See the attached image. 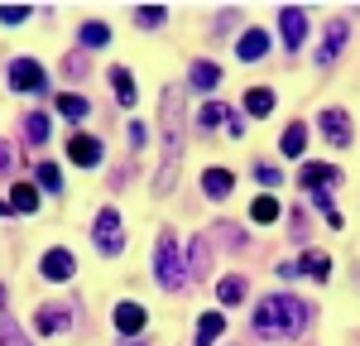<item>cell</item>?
<instances>
[{
	"instance_id": "obj_1",
	"label": "cell",
	"mask_w": 360,
	"mask_h": 346,
	"mask_svg": "<svg viewBox=\"0 0 360 346\" xmlns=\"http://www.w3.org/2000/svg\"><path fill=\"white\" fill-rule=\"evenodd\" d=\"M307 327V303L293 293H269L259 308H255V337L278 342V337H298Z\"/></svg>"
},
{
	"instance_id": "obj_2",
	"label": "cell",
	"mask_w": 360,
	"mask_h": 346,
	"mask_svg": "<svg viewBox=\"0 0 360 346\" xmlns=\"http://www.w3.org/2000/svg\"><path fill=\"white\" fill-rule=\"evenodd\" d=\"M178 159H183V91L168 86V91H164V178L154 183L159 193L173 188V178H178Z\"/></svg>"
},
{
	"instance_id": "obj_3",
	"label": "cell",
	"mask_w": 360,
	"mask_h": 346,
	"mask_svg": "<svg viewBox=\"0 0 360 346\" xmlns=\"http://www.w3.org/2000/svg\"><path fill=\"white\" fill-rule=\"evenodd\" d=\"M154 279L164 288H183L188 284V269H183V250L173 245V236L159 241V250H154Z\"/></svg>"
},
{
	"instance_id": "obj_4",
	"label": "cell",
	"mask_w": 360,
	"mask_h": 346,
	"mask_svg": "<svg viewBox=\"0 0 360 346\" xmlns=\"http://www.w3.org/2000/svg\"><path fill=\"white\" fill-rule=\"evenodd\" d=\"M91 241H96L101 255H120V250H125V231H120V212H115V207H101V212H96Z\"/></svg>"
},
{
	"instance_id": "obj_5",
	"label": "cell",
	"mask_w": 360,
	"mask_h": 346,
	"mask_svg": "<svg viewBox=\"0 0 360 346\" xmlns=\"http://www.w3.org/2000/svg\"><path fill=\"white\" fill-rule=\"evenodd\" d=\"M10 86H15V91H44L49 77H44V68H39L34 58H15V63H10Z\"/></svg>"
},
{
	"instance_id": "obj_6",
	"label": "cell",
	"mask_w": 360,
	"mask_h": 346,
	"mask_svg": "<svg viewBox=\"0 0 360 346\" xmlns=\"http://www.w3.org/2000/svg\"><path fill=\"white\" fill-rule=\"evenodd\" d=\"M278 34H283V49H298L307 34V15L298 10V5H283L278 10Z\"/></svg>"
},
{
	"instance_id": "obj_7",
	"label": "cell",
	"mask_w": 360,
	"mask_h": 346,
	"mask_svg": "<svg viewBox=\"0 0 360 346\" xmlns=\"http://www.w3.org/2000/svg\"><path fill=\"white\" fill-rule=\"evenodd\" d=\"M34 322H39V332H44V337H53V332H68V327H72V308H68V303H44Z\"/></svg>"
},
{
	"instance_id": "obj_8",
	"label": "cell",
	"mask_w": 360,
	"mask_h": 346,
	"mask_svg": "<svg viewBox=\"0 0 360 346\" xmlns=\"http://www.w3.org/2000/svg\"><path fill=\"white\" fill-rule=\"evenodd\" d=\"M317 125H322V135H327L336 149L351 144V115H346V111H322V115H317Z\"/></svg>"
},
{
	"instance_id": "obj_9",
	"label": "cell",
	"mask_w": 360,
	"mask_h": 346,
	"mask_svg": "<svg viewBox=\"0 0 360 346\" xmlns=\"http://www.w3.org/2000/svg\"><path fill=\"white\" fill-rule=\"evenodd\" d=\"M351 39V25L346 20H327V34H322V49H317V63H336L341 44Z\"/></svg>"
},
{
	"instance_id": "obj_10",
	"label": "cell",
	"mask_w": 360,
	"mask_h": 346,
	"mask_svg": "<svg viewBox=\"0 0 360 346\" xmlns=\"http://www.w3.org/2000/svg\"><path fill=\"white\" fill-rule=\"evenodd\" d=\"M236 53H240V63H259V58L269 53V34L264 29H245L236 39Z\"/></svg>"
},
{
	"instance_id": "obj_11",
	"label": "cell",
	"mask_w": 360,
	"mask_h": 346,
	"mask_svg": "<svg viewBox=\"0 0 360 346\" xmlns=\"http://www.w3.org/2000/svg\"><path fill=\"white\" fill-rule=\"evenodd\" d=\"M68 154H72V164L91 169V164H101V140L96 135H72L68 140Z\"/></svg>"
},
{
	"instance_id": "obj_12",
	"label": "cell",
	"mask_w": 360,
	"mask_h": 346,
	"mask_svg": "<svg viewBox=\"0 0 360 346\" xmlns=\"http://www.w3.org/2000/svg\"><path fill=\"white\" fill-rule=\"evenodd\" d=\"M303 188L307 193H317V188H332V183H341V169H332V164H303Z\"/></svg>"
},
{
	"instance_id": "obj_13",
	"label": "cell",
	"mask_w": 360,
	"mask_h": 346,
	"mask_svg": "<svg viewBox=\"0 0 360 346\" xmlns=\"http://www.w3.org/2000/svg\"><path fill=\"white\" fill-rule=\"evenodd\" d=\"M39 269H44V279H72L77 260L68 255V250H49V255L39 260Z\"/></svg>"
},
{
	"instance_id": "obj_14",
	"label": "cell",
	"mask_w": 360,
	"mask_h": 346,
	"mask_svg": "<svg viewBox=\"0 0 360 346\" xmlns=\"http://www.w3.org/2000/svg\"><path fill=\"white\" fill-rule=\"evenodd\" d=\"M231 188H236V178H231V169H207L202 173V193H207V198H231Z\"/></svg>"
},
{
	"instance_id": "obj_15",
	"label": "cell",
	"mask_w": 360,
	"mask_h": 346,
	"mask_svg": "<svg viewBox=\"0 0 360 346\" xmlns=\"http://www.w3.org/2000/svg\"><path fill=\"white\" fill-rule=\"evenodd\" d=\"M115 332H125V337L144 332V308L139 303H115Z\"/></svg>"
},
{
	"instance_id": "obj_16",
	"label": "cell",
	"mask_w": 360,
	"mask_h": 346,
	"mask_svg": "<svg viewBox=\"0 0 360 346\" xmlns=\"http://www.w3.org/2000/svg\"><path fill=\"white\" fill-rule=\"evenodd\" d=\"M221 327H226L221 313H202V317H197V332H193V346H217Z\"/></svg>"
},
{
	"instance_id": "obj_17",
	"label": "cell",
	"mask_w": 360,
	"mask_h": 346,
	"mask_svg": "<svg viewBox=\"0 0 360 346\" xmlns=\"http://www.w3.org/2000/svg\"><path fill=\"white\" fill-rule=\"evenodd\" d=\"M298 269H303L307 279H317V284H327V274H332V260L317 255V250H307L303 260H298Z\"/></svg>"
},
{
	"instance_id": "obj_18",
	"label": "cell",
	"mask_w": 360,
	"mask_h": 346,
	"mask_svg": "<svg viewBox=\"0 0 360 346\" xmlns=\"http://www.w3.org/2000/svg\"><path fill=\"white\" fill-rule=\"evenodd\" d=\"M278 144H283V154H288V159H298V154L307 149V125H298V120H293V125L278 135Z\"/></svg>"
},
{
	"instance_id": "obj_19",
	"label": "cell",
	"mask_w": 360,
	"mask_h": 346,
	"mask_svg": "<svg viewBox=\"0 0 360 346\" xmlns=\"http://www.w3.org/2000/svg\"><path fill=\"white\" fill-rule=\"evenodd\" d=\"M207 269H212V241H207V236H197V241H193V269H188V279H202Z\"/></svg>"
},
{
	"instance_id": "obj_20",
	"label": "cell",
	"mask_w": 360,
	"mask_h": 346,
	"mask_svg": "<svg viewBox=\"0 0 360 346\" xmlns=\"http://www.w3.org/2000/svg\"><path fill=\"white\" fill-rule=\"evenodd\" d=\"M245 111L250 115H269L274 111V91H269V86H250L245 91Z\"/></svg>"
},
{
	"instance_id": "obj_21",
	"label": "cell",
	"mask_w": 360,
	"mask_h": 346,
	"mask_svg": "<svg viewBox=\"0 0 360 346\" xmlns=\"http://www.w3.org/2000/svg\"><path fill=\"white\" fill-rule=\"evenodd\" d=\"M217 82H221V68H217V63H193V86L197 91H212Z\"/></svg>"
},
{
	"instance_id": "obj_22",
	"label": "cell",
	"mask_w": 360,
	"mask_h": 346,
	"mask_svg": "<svg viewBox=\"0 0 360 346\" xmlns=\"http://www.w3.org/2000/svg\"><path fill=\"white\" fill-rule=\"evenodd\" d=\"M111 86H115V96H120L125 106H135V77H130L125 68H111Z\"/></svg>"
},
{
	"instance_id": "obj_23",
	"label": "cell",
	"mask_w": 360,
	"mask_h": 346,
	"mask_svg": "<svg viewBox=\"0 0 360 346\" xmlns=\"http://www.w3.org/2000/svg\"><path fill=\"white\" fill-rule=\"evenodd\" d=\"M58 111L68 115V120H82V115L91 111V101H86V96H77V91H68V96H58Z\"/></svg>"
},
{
	"instance_id": "obj_24",
	"label": "cell",
	"mask_w": 360,
	"mask_h": 346,
	"mask_svg": "<svg viewBox=\"0 0 360 346\" xmlns=\"http://www.w3.org/2000/svg\"><path fill=\"white\" fill-rule=\"evenodd\" d=\"M10 207H20V212H34V207H39V193H34L29 183H15V188H10Z\"/></svg>"
},
{
	"instance_id": "obj_25",
	"label": "cell",
	"mask_w": 360,
	"mask_h": 346,
	"mask_svg": "<svg viewBox=\"0 0 360 346\" xmlns=\"http://www.w3.org/2000/svg\"><path fill=\"white\" fill-rule=\"evenodd\" d=\"M25 140L29 144H44V140H49V115H39V111L29 115V120H25Z\"/></svg>"
},
{
	"instance_id": "obj_26",
	"label": "cell",
	"mask_w": 360,
	"mask_h": 346,
	"mask_svg": "<svg viewBox=\"0 0 360 346\" xmlns=\"http://www.w3.org/2000/svg\"><path fill=\"white\" fill-rule=\"evenodd\" d=\"M250 217H255L259 226H269V222L278 217V202H274V198H255V207H250Z\"/></svg>"
},
{
	"instance_id": "obj_27",
	"label": "cell",
	"mask_w": 360,
	"mask_h": 346,
	"mask_svg": "<svg viewBox=\"0 0 360 346\" xmlns=\"http://www.w3.org/2000/svg\"><path fill=\"white\" fill-rule=\"evenodd\" d=\"M106 39H111V29H106V25H96V20H86V25H82V44H86V49H101Z\"/></svg>"
},
{
	"instance_id": "obj_28",
	"label": "cell",
	"mask_w": 360,
	"mask_h": 346,
	"mask_svg": "<svg viewBox=\"0 0 360 346\" xmlns=\"http://www.w3.org/2000/svg\"><path fill=\"white\" fill-rule=\"evenodd\" d=\"M217 293H221V303L231 308V303H240V298H245V279H236V274H231V279H221Z\"/></svg>"
},
{
	"instance_id": "obj_29",
	"label": "cell",
	"mask_w": 360,
	"mask_h": 346,
	"mask_svg": "<svg viewBox=\"0 0 360 346\" xmlns=\"http://www.w3.org/2000/svg\"><path fill=\"white\" fill-rule=\"evenodd\" d=\"M39 188H49V193H63V173H58V164H39Z\"/></svg>"
},
{
	"instance_id": "obj_30",
	"label": "cell",
	"mask_w": 360,
	"mask_h": 346,
	"mask_svg": "<svg viewBox=\"0 0 360 346\" xmlns=\"http://www.w3.org/2000/svg\"><path fill=\"white\" fill-rule=\"evenodd\" d=\"M135 20H139L144 29H154L159 20H168V10H164V5H139V10H135Z\"/></svg>"
},
{
	"instance_id": "obj_31",
	"label": "cell",
	"mask_w": 360,
	"mask_h": 346,
	"mask_svg": "<svg viewBox=\"0 0 360 346\" xmlns=\"http://www.w3.org/2000/svg\"><path fill=\"white\" fill-rule=\"evenodd\" d=\"M217 120H226V111H221V106H217V101H207V106L197 111V125H202V130H212Z\"/></svg>"
},
{
	"instance_id": "obj_32",
	"label": "cell",
	"mask_w": 360,
	"mask_h": 346,
	"mask_svg": "<svg viewBox=\"0 0 360 346\" xmlns=\"http://www.w3.org/2000/svg\"><path fill=\"white\" fill-rule=\"evenodd\" d=\"M0 20H5V25H25L29 5H0Z\"/></svg>"
},
{
	"instance_id": "obj_33",
	"label": "cell",
	"mask_w": 360,
	"mask_h": 346,
	"mask_svg": "<svg viewBox=\"0 0 360 346\" xmlns=\"http://www.w3.org/2000/svg\"><path fill=\"white\" fill-rule=\"evenodd\" d=\"M255 178H259L264 188H278V183H283V173H278L274 164H259V169H255Z\"/></svg>"
},
{
	"instance_id": "obj_34",
	"label": "cell",
	"mask_w": 360,
	"mask_h": 346,
	"mask_svg": "<svg viewBox=\"0 0 360 346\" xmlns=\"http://www.w3.org/2000/svg\"><path fill=\"white\" fill-rule=\"evenodd\" d=\"M0 346H34V342H29V337H20V332L5 322V327H0Z\"/></svg>"
},
{
	"instance_id": "obj_35",
	"label": "cell",
	"mask_w": 360,
	"mask_h": 346,
	"mask_svg": "<svg viewBox=\"0 0 360 346\" xmlns=\"http://www.w3.org/2000/svg\"><path fill=\"white\" fill-rule=\"evenodd\" d=\"M144 135H149V130H144L139 120H130V130H125V144H130V149H139V144H144Z\"/></svg>"
},
{
	"instance_id": "obj_36",
	"label": "cell",
	"mask_w": 360,
	"mask_h": 346,
	"mask_svg": "<svg viewBox=\"0 0 360 346\" xmlns=\"http://www.w3.org/2000/svg\"><path fill=\"white\" fill-rule=\"evenodd\" d=\"M10 164H15V154H10V144L0 140V178H5V173H10Z\"/></svg>"
},
{
	"instance_id": "obj_37",
	"label": "cell",
	"mask_w": 360,
	"mask_h": 346,
	"mask_svg": "<svg viewBox=\"0 0 360 346\" xmlns=\"http://www.w3.org/2000/svg\"><path fill=\"white\" fill-rule=\"evenodd\" d=\"M68 72H72V77H82V72H86V63H82V53H72V58H68Z\"/></svg>"
},
{
	"instance_id": "obj_38",
	"label": "cell",
	"mask_w": 360,
	"mask_h": 346,
	"mask_svg": "<svg viewBox=\"0 0 360 346\" xmlns=\"http://www.w3.org/2000/svg\"><path fill=\"white\" fill-rule=\"evenodd\" d=\"M0 217H10V207H5V202H0Z\"/></svg>"
},
{
	"instance_id": "obj_39",
	"label": "cell",
	"mask_w": 360,
	"mask_h": 346,
	"mask_svg": "<svg viewBox=\"0 0 360 346\" xmlns=\"http://www.w3.org/2000/svg\"><path fill=\"white\" fill-rule=\"evenodd\" d=\"M0 308H5V284H0Z\"/></svg>"
}]
</instances>
